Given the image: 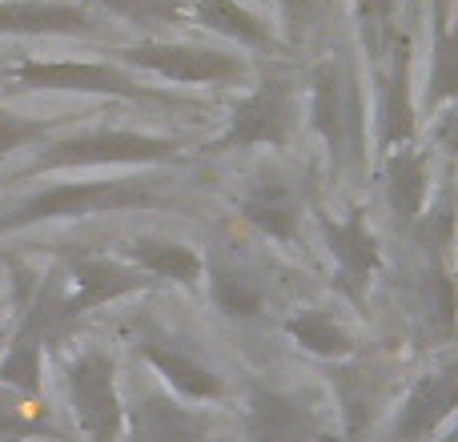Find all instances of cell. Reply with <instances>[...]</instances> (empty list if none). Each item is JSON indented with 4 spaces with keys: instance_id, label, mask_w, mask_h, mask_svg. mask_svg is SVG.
<instances>
[{
    "instance_id": "cell-1",
    "label": "cell",
    "mask_w": 458,
    "mask_h": 442,
    "mask_svg": "<svg viewBox=\"0 0 458 442\" xmlns=\"http://www.w3.org/2000/svg\"><path fill=\"white\" fill-rule=\"evenodd\" d=\"M64 326H69V298H64V285H61V269H53V274L40 282V290L32 293V302L24 306L21 326H16L13 342H8L4 358H0V382L37 403L45 342L56 338Z\"/></svg>"
},
{
    "instance_id": "cell-2",
    "label": "cell",
    "mask_w": 458,
    "mask_h": 442,
    "mask_svg": "<svg viewBox=\"0 0 458 442\" xmlns=\"http://www.w3.org/2000/svg\"><path fill=\"white\" fill-rule=\"evenodd\" d=\"M310 117H314L318 137L330 149L334 169L366 157L362 93H358V81L338 61H322L310 72Z\"/></svg>"
},
{
    "instance_id": "cell-3",
    "label": "cell",
    "mask_w": 458,
    "mask_h": 442,
    "mask_svg": "<svg viewBox=\"0 0 458 442\" xmlns=\"http://www.w3.org/2000/svg\"><path fill=\"white\" fill-rule=\"evenodd\" d=\"M161 193L145 182H77V185H53V190L32 193L16 209L0 217V229L37 225L53 217H85V214H113V209H141L157 206Z\"/></svg>"
},
{
    "instance_id": "cell-4",
    "label": "cell",
    "mask_w": 458,
    "mask_h": 442,
    "mask_svg": "<svg viewBox=\"0 0 458 442\" xmlns=\"http://www.w3.org/2000/svg\"><path fill=\"white\" fill-rule=\"evenodd\" d=\"M121 61L133 69L157 72L177 85H233L242 81L245 61L237 53H222V48L206 45H177V40H145V45L121 48Z\"/></svg>"
},
{
    "instance_id": "cell-5",
    "label": "cell",
    "mask_w": 458,
    "mask_h": 442,
    "mask_svg": "<svg viewBox=\"0 0 458 442\" xmlns=\"http://www.w3.org/2000/svg\"><path fill=\"white\" fill-rule=\"evenodd\" d=\"M137 161H177V145L137 129H93L81 137L48 145L32 169H69V166H137Z\"/></svg>"
},
{
    "instance_id": "cell-6",
    "label": "cell",
    "mask_w": 458,
    "mask_h": 442,
    "mask_svg": "<svg viewBox=\"0 0 458 442\" xmlns=\"http://www.w3.org/2000/svg\"><path fill=\"white\" fill-rule=\"evenodd\" d=\"M69 398L81 430L93 442H117L125 427V406L117 395V366L105 350H85L69 362Z\"/></svg>"
},
{
    "instance_id": "cell-7",
    "label": "cell",
    "mask_w": 458,
    "mask_h": 442,
    "mask_svg": "<svg viewBox=\"0 0 458 442\" xmlns=\"http://www.w3.org/2000/svg\"><path fill=\"white\" fill-rule=\"evenodd\" d=\"M8 77L24 89H56V93H101L129 97V101H174L165 93L141 89L125 69L101 61H21L8 69Z\"/></svg>"
},
{
    "instance_id": "cell-8",
    "label": "cell",
    "mask_w": 458,
    "mask_h": 442,
    "mask_svg": "<svg viewBox=\"0 0 458 442\" xmlns=\"http://www.w3.org/2000/svg\"><path fill=\"white\" fill-rule=\"evenodd\" d=\"M293 133V89L285 77L258 81L250 97L233 105L229 129L214 149H253V145H285Z\"/></svg>"
},
{
    "instance_id": "cell-9",
    "label": "cell",
    "mask_w": 458,
    "mask_h": 442,
    "mask_svg": "<svg viewBox=\"0 0 458 442\" xmlns=\"http://www.w3.org/2000/svg\"><path fill=\"white\" fill-rule=\"evenodd\" d=\"M322 234H326V250H330L334 266H338L342 293L362 306L366 290H370L374 274H378V266H382L378 237H374V229L366 225V214L362 209H350L342 221L322 217Z\"/></svg>"
},
{
    "instance_id": "cell-10",
    "label": "cell",
    "mask_w": 458,
    "mask_h": 442,
    "mask_svg": "<svg viewBox=\"0 0 458 442\" xmlns=\"http://www.w3.org/2000/svg\"><path fill=\"white\" fill-rule=\"evenodd\" d=\"M245 435L250 442H322V422L301 398L274 387H250L245 398Z\"/></svg>"
},
{
    "instance_id": "cell-11",
    "label": "cell",
    "mask_w": 458,
    "mask_h": 442,
    "mask_svg": "<svg viewBox=\"0 0 458 442\" xmlns=\"http://www.w3.org/2000/svg\"><path fill=\"white\" fill-rule=\"evenodd\" d=\"M378 145L386 153L414 141V93H411V45H390L386 61L378 69Z\"/></svg>"
},
{
    "instance_id": "cell-12",
    "label": "cell",
    "mask_w": 458,
    "mask_h": 442,
    "mask_svg": "<svg viewBox=\"0 0 458 442\" xmlns=\"http://www.w3.org/2000/svg\"><path fill=\"white\" fill-rule=\"evenodd\" d=\"M458 411V366H438L406 390L394 419L398 442H427Z\"/></svg>"
},
{
    "instance_id": "cell-13",
    "label": "cell",
    "mask_w": 458,
    "mask_h": 442,
    "mask_svg": "<svg viewBox=\"0 0 458 442\" xmlns=\"http://www.w3.org/2000/svg\"><path fill=\"white\" fill-rule=\"evenodd\" d=\"M93 29V13L72 0H0V37H56Z\"/></svg>"
},
{
    "instance_id": "cell-14",
    "label": "cell",
    "mask_w": 458,
    "mask_h": 442,
    "mask_svg": "<svg viewBox=\"0 0 458 442\" xmlns=\"http://www.w3.org/2000/svg\"><path fill=\"white\" fill-rule=\"evenodd\" d=\"M69 277H72V298H69V322L77 314H85V310H97L105 306V302L121 298V293H133L141 290L149 277L137 274L133 266H125V261H113V258H93V253H85V258H72L69 261Z\"/></svg>"
},
{
    "instance_id": "cell-15",
    "label": "cell",
    "mask_w": 458,
    "mask_h": 442,
    "mask_svg": "<svg viewBox=\"0 0 458 442\" xmlns=\"http://www.w3.org/2000/svg\"><path fill=\"white\" fill-rule=\"evenodd\" d=\"M382 190H386V206L398 225H411L427 214V193H430V166L427 153L403 145V149L386 153V174H382Z\"/></svg>"
},
{
    "instance_id": "cell-16",
    "label": "cell",
    "mask_w": 458,
    "mask_h": 442,
    "mask_svg": "<svg viewBox=\"0 0 458 442\" xmlns=\"http://www.w3.org/2000/svg\"><path fill=\"white\" fill-rule=\"evenodd\" d=\"M242 214L274 242H293L301 221L298 190L290 182H282V177H261L242 193Z\"/></svg>"
},
{
    "instance_id": "cell-17",
    "label": "cell",
    "mask_w": 458,
    "mask_h": 442,
    "mask_svg": "<svg viewBox=\"0 0 458 442\" xmlns=\"http://www.w3.org/2000/svg\"><path fill=\"white\" fill-rule=\"evenodd\" d=\"M129 435L133 442H206L209 422L198 411L174 406L169 398L145 395L129 414Z\"/></svg>"
},
{
    "instance_id": "cell-18",
    "label": "cell",
    "mask_w": 458,
    "mask_h": 442,
    "mask_svg": "<svg viewBox=\"0 0 458 442\" xmlns=\"http://www.w3.org/2000/svg\"><path fill=\"white\" fill-rule=\"evenodd\" d=\"M458 101V29L451 24V0H435L430 13V72L427 105L446 109Z\"/></svg>"
},
{
    "instance_id": "cell-19",
    "label": "cell",
    "mask_w": 458,
    "mask_h": 442,
    "mask_svg": "<svg viewBox=\"0 0 458 442\" xmlns=\"http://www.w3.org/2000/svg\"><path fill=\"white\" fill-rule=\"evenodd\" d=\"M414 306L435 338H451L458 330V285L443 258H427L419 285H414Z\"/></svg>"
},
{
    "instance_id": "cell-20",
    "label": "cell",
    "mask_w": 458,
    "mask_h": 442,
    "mask_svg": "<svg viewBox=\"0 0 458 442\" xmlns=\"http://www.w3.org/2000/svg\"><path fill=\"white\" fill-rule=\"evenodd\" d=\"M141 358L149 366H157V374H165L169 387L182 390L185 398H222V378H217L206 362L185 354V350L169 346V342H157V338H145Z\"/></svg>"
},
{
    "instance_id": "cell-21",
    "label": "cell",
    "mask_w": 458,
    "mask_h": 442,
    "mask_svg": "<svg viewBox=\"0 0 458 442\" xmlns=\"http://www.w3.org/2000/svg\"><path fill=\"white\" fill-rule=\"evenodd\" d=\"M193 21L206 24L209 32H222L225 40L258 48V53H269L277 45L269 24L261 16H253L245 4H237V0H193Z\"/></svg>"
},
{
    "instance_id": "cell-22",
    "label": "cell",
    "mask_w": 458,
    "mask_h": 442,
    "mask_svg": "<svg viewBox=\"0 0 458 442\" xmlns=\"http://www.w3.org/2000/svg\"><path fill=\"white\" fill-rule=\"evenodd\" d=\"M285 334H290L301 350H310L314 358L342 362V358L354 354V338H350L326 310H301V314L285 318Z\"/></svg>"
},
{
    "instance_id": "cell-23",
    "label": "cell",
    "mask_w": 458,
    "mask_h": 442,
    "mask_svg": "<svg viewBox=\"0 0 458 442\" xmlns=\"http://www.w3.org/2000/svg\"><path fill=\"white\" fill-rule=\"evenodd\" d=\"M129 258L145 269V274L169 277V282H193L201 274V258L182 242H153V237H141V242L129 245Z\"/></svg>"
},
{
    "instance_id": "cell-24",
    "label": "cell",
    "mask_w": 458,
    "mask_h": 442,
    "mask_svg": "<svg viewBox=\"0 0 458 442\" xmlns=\"http://www.w3.org/2000/svg\"><path fill=\"white\" fill-rule=\"evenodd\" d=\"M214 302L229 318H258L261 314V285L233 266H214Z\"/></svg>"
},
{
    "instance_id": "cell-25",
    "label": "cell",
    "mask_w": 458,
    "mask_h": 442,
    "mask_svg": "<svg viewBox=\"0 0 458 442\" xmlns=\"http://www.w3.org/2000/svg\"><path fill=\"white\" fill-rule=\"evenodd\" d=\"M105 13L125 16L129 24H182L190 4L185 0H93Z\"/></svg>"
},
{
    "instance_id": "cell-26",
    "label": "cell",
    "mask_w": 458,
    "mask_h": 442,
    "mask_svg": "<svg viewBox=\"0 0 458 442\" xmlns=\"http://www.w3.org/2000/svg\"><path fill=\"white\" fill-rule=\"evenodd\" d=\"M338 382H342V411H346V427H350V435H358V430L370 422L374 398L378 395L366 387L370 374H362V370H338Z\"/></svg>"
},
{
    "instance_id": "cell-27",
    "label": "cell",
    "mask_w": 458,
    "mask_h": 442,
    "mask_svg": "<svg viewBox=\"0 0 458 442\" xmlns=\"http://www.w3.org/2000/svg\"><path fill=\"white\" fill-rule=\"evenodd\" d=\"M48 129H53V121H29V117H16V113L0 109V157L37 141V137H45Z\"/></svg>"
},
{
    "instance_id": "cell-28",
    "label": "cell",
    "mask_w": 458,
    "mask_h": 442,
    "mask_svg": "<svg viewBox=\"0 0 458 442\" xmlns=\"http://www.w3.org/2000/svg\"><path fill=\"white\" fill-rule=\"evenodd\" d=\"M40 406H13V403H0V442H21L29 438L32 430L40 427Z\"/></svg>"
},
{
    "instance_id": "cell-29",
    "label": "cell",
    "mask_w": 458,
    "mask_h": 442,
    "mask_svg": "<svg viewBox=\"0 0 458 442\" xmlns=\"http://www.w3.org/2000/svg\"><path fill=\"white\" fill-rule=\"evenodd\" d=\"M274 4H277V13H282L290 40H301L310 24L318 21V8H322V0H274Z\"/></svg>"
},
{
    "instance_id": "cell-30",
    "label": "cell",
    "mask_w": 458,
    "mask_h": 442,
    "mask_svg": "<svg viewBox=\"0 0 458 442\" xmlns=\"http://www.w3.org/2000/svg\"><path fill=\"white\" fill-rule=\"evenodd\" d=\"M435 141H438V149L458 157V101L443 109V117H438V125H435Z\"/></svg>"
},
{
    "instance_id": "cell-31",
    "label": "cell",
    "mask_w": 458,
    "mask_h": 442,
    "mask_svg": "<svg viewBox=\"0 0 458 442\" xmlns=\"http://www.w3.org/2000/svg\"><path fill=\"white\" fill-rule=\"evenodd\" d=\"M446 442H458V427H454V430H451V438H446Z\"/></svg>"
}]
</instances>
